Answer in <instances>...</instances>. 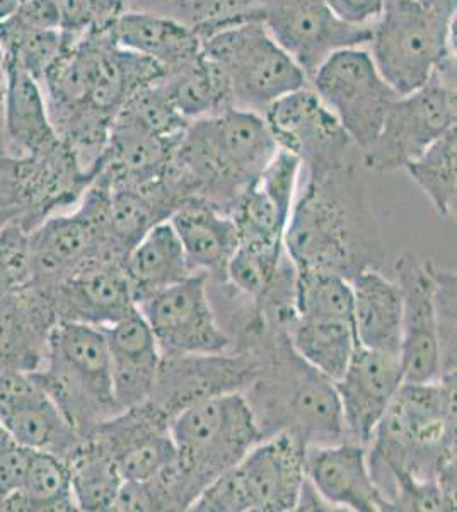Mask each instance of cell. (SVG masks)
<instances>
[{
	"label": "cell",
	"instance_id": "cell-1",
	"mask_svg": "<svg viewBox=\"0 0 457 512\" xmlns=\"http://www.w3.org/2000/svg\"><path fill=\"white\" fill-rule=\"evenodd\" d=\"M297 272H330L352 280L382 258V234L355 161L306 171L284 234Z\"/></svg>",
	"mask_w": 457,
	"mask_h": 512
},
{
	"label": "cell",
	"instance_id": "cell-2",
	"mask_svg": "<svg viewBox=\"0 0 457 512\" xmlns=\"http://www.w3.org/2000/svg\"><path fill=\"white\" fill-rule=\"evenodd\" d=\"M367 451L379 492L394 473H406L456 497V374L401 384Z\"/></svg>",
	"mask_w": 457,
	"mask_h": 512
},
{
	"label": "cell",
	"instance_id": "cell-3",
	"mask_svg": "<svg viewBox=\"0 0 457 512\" xmlns=\"http://www.w3.org/2000/svg\"><path fill=\"white\" fill-rule=\"evenodd\" d=\"M255 350L260 371L243 395L263 439L285 432L306 448L347 439L335 384L292 349L285 330H268Z\"/></svg>",
	"mask_w": 457,
	"mask_h": 512
},
{
	"label": "cell",
	"instance_id": "cell-4",
	"mask_svg": "<svg viewBox=\"0 0 457 512\" xmlns=\"http://www.w3.org/2000/svg\"><path fill=\"white\" fill-rule=\"evenodd\" d=\"M454 26L456 0H384L369 41L382 79L400 96L422 88L456 59Z\"/></svg>",
	"mask_w": 457,
	"mask_h": 512
},
{
	"label": "cell",
	"instance_id": "cell-5",
	"mask_svg": "<svg viewBox=\"0 0 457 512\" xmlns=\"http://www.w3.org/2000/svg\"><path fill=\"white\" fill-rule=\"evenodd\" d=\"M33 374L81 439L122 412L113 396L110 350L103 328L57 321L47 361Z\"/></svg>",
	"mask_w": 457,
	"mask_h": 512
},
{
	"label": "cell",
	"instance_id": "cell-6",
	"mask_svg": "<svg viewBox=\"0 0 457 512\" xmlns=\"http://www.w3.org/2000/svg\"><path fill=\"white\" fill-rule=\"evenodd\" d=\"M202 50L226 79L232 108L263 115L273 101L309 86L301 67L258 19L210 33L203 38Z\"/></svg>",
	"mask_w": 457,
	"mask_h": 512
},
{
	"label": "cell",
	"instance_id": "cell-7",
	"mask_svg": "<svg viewBox=\"0 0 457 512\" xmlns=\"http://www.w3.org/2000/svg\"><path fill=\"white\" fill-rule=\"evenodd\" d=\"M178 460L205 489L263 441L243 393H227L181 410L169 422Z\"/></svg>",
	"mask_w": 457,
	"mask_h": 512
},
{
	"label": "cell",
	"instance_id": "cell-8",
	"mask_svg": "<svg viewBox=\"0 0 457 512\" xmlns=\"http://www.w3.org/2000/svg\"><path fill=\"white\" fill-rule=\"evenodd\" d=\"M456 101V59H452L440 65L422 88L394 99L376 139L360 151V161L377 173L405 169L456 128Z\"/></svg>",
	"mask_w": 457,
	"mask_h": 512
},
{
	"label": "cell",
	"instance_id": "cell-9",
	"mask_svg": "<svg viewBox=\"0 0 457 512\" xmlns=\"http://www.w3.org/2000/svg\"><path fill=\"white\" fill-rule=\"evenodd\" d=\"M309 86L342 123L359 151L376 139L389 105L400 94L382 79L371 53L362 47L331 53Z\"/></svg>",
	"mask_w": 457,
	"mask_h": 512
},
{
	"label": "cell",
	"instance_id": "cell-10",
	"mask_svg": "<svg viewBox=\"0 0 457 512\" xmlns=\"http://www.w3.org/2000/svg\"><path fill=\"white\" fill-rule=\"evenodd\" d=\"M306 74L307 82L331 53L369 45L372 24L345 23L326 0H261L251 12Z\"/></svg>",
	"mask_w": 457,
	"mask_h": 512
},
{
	"label": "cell",
	"instance_id": "cell-11",
	"mask_svg": "<svg viewBox=\"0 0 457 512\" xmlns=\"http://www.w3.org/2000/svg\"><path fill=\"white\" fill-rule=\"evenodd\" d=\"M162 355L220 354L234 350L209 296V275L195 272L137 306Z\"/></svg>",
	"mask_w": 457,
	"mask_h": 512
},
{
	"label": "cell",
	"instance_id": "cell-12",
	"mask_svg": "<svg viewBox=\"0 0 457 512\" xmlns=\"http://www.w3.org/2000/svg\"><path fill=\"white\" fill-rule=\"evenodd\" d=\"M263 118L277 146L301 159L306 171L336 168L355 161L353 151L359 149L311 86L273 101Z\"/></svg>",
	"mask_w": 457,
	"mask_h": 512
},
{
	"label": "cell",
	"instance_id": "cell-13",
	"mask_svg": "<svg viewBox=\"0 0 457 512\" xmlns=\"http://www.w3.org/2000/svg\"><path fill=\"white\" fill-rule=\"evenodd\" d=\"M260 371L258 350L162 355L151 402L173 419L195 403L243 393Z\"/></svg>",
	"mask_w": 457,
	"mask_h": 512
},
{
	"label": "cell",
	"instance_id": "cell-14",
	"mask_svg": "<svg viewBox=\"0 0 457 512\" xmlns=\"http://www.w3.org/2000/svg\"><path fill=\"white\" fill-rule=\"evenodd\" d=\"M435 265L405 253L396 260V284L403 297L400 361L403 383H432L442 376L435 309Z\"/></svg>",
	"mask_w": 457,
	"mask_h": 512
},
{
	"label": "cell",
	"instance_id": "cell-15",
	"mask_svg": "<svg viewBox=\"0 0 457 512\" xmlns=\"http://www.w3.org/2000/svg\"><path fill=\"white\" fill-rule=\"evenodd\" d=\"M41 292L52 304L58 321L98 328L115 325L137 308L123 262L111 256L89 258L58 284Z\"/></svg>",
	"mask_w": 457,
	"mask_h": 512
},
{
	"label": "cell",
	"instance_id": "cell-16",
	"mask_svg": "<svg viewBox=\"0 0 457 512\" xmlns=\"http://www.w3.org/2000/svg\"><path fill=\"white\" fill-rule=\"evenodd\" d=\"M0 424L19 446L57 454L65 460L81 443V437L33 373L0 374Z\"/></svg>",
	"mask_w": 457,
	"mask_h": 512
},
{
	"label": "cell",
	"instance_id": "cell-17",
	"mask_svg": "<svg viewBox=\"0 0 457 512\" xmlns=\"http://www.w3.org/2000/svg\"><path fill=\"white\" fill-rule=\"evenodd\" d=\"M335 384L348 441L369 446L377 424L403 384L400 355L357 345Z\"/></svg>",
	"mask_w": 457,
	"mask_h": 512
},
{
	"label": "cell",
	"instance_id": "cell-18",
	"mask_svg": "<svg viewBox=\"0 0 457 512\" xmlns=\"http://www.w3.org/2000/svg\"><path fill=\"white\" fill-rule=\"evenodd\" d=\"M301 159L278 149L275 158L244 188L231 216L243 245L284 248V234L297 197Z\"/></svg>",
	"mask_w": 457,
	"mask_h": 512
},
{
	"label": "cell",
	"instance_id": "cell-19",
	"mask_svg": "<svg viewBox=\"0 0 457 512\" xmlns=\"http://www.w3.org/2000/svg\"><path fill=\"white\" fill-rule=\"evenodd\" d=\"M304 444L290 434L263 439L236 465L249 512L296 511L306 482Z\"/></svg>",
	"mask_w": 457,
	"mask_h": 512
},
{
	"label": "cell",
	"instance_id": "cell-20",
	"mask_svg": "<svg viewBox=\"0 0 457 512\" xmlns=\"http://www.w3.org/2000/svg\"><path fill=\"white\" fill-rule=\"evenodd\" d=\"M306 477L335 511L388 512V504L372 480L364 444L340 441L309 446Z\"/></svg>",
	"mask_w": 457,
	"mask_h": 512
},
{
	"label": "cell",
	"instance_id": "cell-21",
	"mask_svg": "<svg viewBox=\"0 0 457 512\" xmlns=\"http://www.w3.org/2000/svg\"><path fill=\"white\" fill-rule=\"evenodd\" d=\"M57 315L47 296L28 286L0 299V374L36 373L47 361Z\"/></svg>",
	"mask_w": 457,
	"mask_h": 512
},
{
	"label": "cell",
	"instance_id": "cell-22",
	"mask_svg": "<svg viewBox=\"0 0 457 512\" xmlns=\"http://www.w3.org/2000/svg\"><path fill=\"white\" fill-rule=\"evenodd\" d=\"M110 350L113 396L120 410L151 400L162 354L139 308L103 328Z\"/></svg>",
	"mask_w": 457,
	"mask_h": 512
},
{
	"label": "cell",
	"instance_id": "cell-23",
	"mask_svg": "<svg viewBox=\"0 0 457 512\" xmlns=\"http://www.w3.org/2000/svg\"><path fill=\"white\" fill-rule=\"evenodd\" d=\"M180 139V137H178ZM178 139H162L116 115L98 175L110 188H147L161 180Z\"/></svg>",
	"mask_w": 457,
	"mask_h": 512
},
{
	"label": "cell",
	"instance_id": "cell-24",
	"mask_svg": "<svg viewBox=\"0 0 457 512\" xmlns=\"http://www.w3.org/2000/svg\"><path fill=\"white\" fill-rule=\"evenodd\" d=\"M193 272L224 277L232 253L239 245L231 214L202 197L185 200L169 217Z\"/></svg>",
	"mask_w": 457,
	"mask_h": 512
},
{
	"label": "cell",
	"instance_id": "cell-25",
	"mask_svg": "<svg viewBox=\"0 0 457 512\" xmlns=\"http://www.w3.org/2000/svg\"><path fill=\"white\" fill-rule=\"evenodd\" d=\"M113 40L171 72L202 55V36L188 24L145 11H125L106 24Z\"/></svg>",
	"mask_w": 457,
	"mask_h": 512
},
{
	"label": "cell",
	"instance_id": "cell-26",
	"mask_svg": "<svg viewBox=\"0 0 457 512\" xmlns=\"http://www.w3.org/2000/svg\"><path fill=\"white\" fill-rule=\"evenodd\" d=\"M2 123L9 159L40 154L60 144L40 81L12 64H6Z\"/></svg>",
	"mask_w": 457,
	"mask_h": 512
},
{
	"label": "cell",
	"instance_id": "cell-27",
	"mask_svg": "<svg viewBox=\"0 0 457 512\" xmlns=\"http://www.w3.org/2000/svg\"><path fill=\"white\" fill-rule=\"evenodd\" d=\"M353 326L365 349L400 355L403 297L400 286L376 267L365 268L352 280Z\"/></svg>",
	"mask_w": 457,
	"mask_h": 512
},
{
	"label": "cell",
	"instance_id": "cell-28",
	"mask_svg": "<svg viewBox=\"0 0 457 512\" xmlns=\"http://www.w3.org/2000/svg\"><path fill=\"white\" fill-rule=\"evenodd\" d=\"M227 169L243 193L275 158L278 149L265 118L255 111L227 108L212 115Z\"/></svg>",
	"mask_w": 457,
	"mask_h": 512
},
{
	"label": "cell",
	"instance_id": "cell-29",
	"mask_svg": "<svg viewBox=\"0 0 457 512\" xmlns=\"http://www.w3.org/2000/svg\"><path fill=\"white\" fill-rule=\"evenodd\" d=\"M128 284L137 306L157 292L178 284L191 274L185 250L171 222L152 227L139 243L128 251L123 262Z\"/></svg>",
	"mask_w": 457,
	"mask_h": 512
},
{
	"label": "cell",
	"instance_id": "cell-30",
	"mask_svg": "<svg viewBox=\"0 0 457 512\" xmlns=\"http://www.w3.org/2000/svg\"><path fill=\"white\" fill-rule=\"evenodd\" d=\"M178 209L173 200L154 183L147 188H111L108 243L113 253L125 256L152 227L169 221Z\"/></svg>",
	"mask_w": 457,
	"mask_h": 512
},
{
	"label": "cell",
	"instance_id": "cell-31",
	"mask_svg": "<svg viewBox=\"0 0 457 512\" xmlns=\"http://www.w3.org/2000/svg\"><path fill=\"white\" fill-rule=\"evenodd\" d=\"M159 86L188 122L232 108L226 79L203 52L190 64L166 72Z\"/></svg>",
	"mask_w": 457,
	"mask_h": 512
},
{
	"label": "cell",
	"instance_id": "cell-32",
	"mask_svg": "<svg viewBox=\"0 0 457 512\" xmlns=\"http://www.w3.org/2000/svg\"><path fill=\"white\" fill-rule=\"evenodd\" d=\"M287 335L292 349L331 381L342 378L359 345L352 321L296 318Z\"/></svg>",
	"mask_w": 457,
	"mask_h": 512
},
{
	"label": "cell",
	"instance_id": "cell-33",
	"mask_svg": "<svg viewBox=\"0 0 457 512\" xmlns=\"http://www.w3.org/2000/svg\"><path fill=\"white\" fill-rule=\"evenodd\" d=\"M77 511H111L123 478L113 456L94 436L81 439L67 458Z\"/></svg>",
	"mask_w": 457,
	"mask_h": 512
},
{
	"label": "cell",
	"instance_id": "cell-34",
	"mask_svg": "<svg viewBox=\"0 0 457 512\" xmlns=\"http://www.w3.org/2000/svg\"><path fill=\"white\" fill-rule=\"evenodd\" d=\"M261 0H125V11L162 14L188 24L198 35L251 19ZM123 11V12H125Z\"/></svg>",
	"mask_w": 457,
	"mask_h": 512
},
{
	"label": "cell",
	"instance_id": "cell-35",
	"mask_svg": "<svg viewBox=\"0 0 457 512\" xmlns=\"http://www.w3.org/2000/svg\"><path fill=\"white\" fill-rule=\"evenodd\" d=\"M456 156L457 134L452 128L405 166L442 219L456 212Z\"/></svg>",
	"mask_w": 457,
	"mask_h": 512
},
{
	"label": "cell",
	"instance_id": "cell-36",
	"mask_svg": "<svg viewBox=\"0 0 457 512\" xmlns=\"http://www.w3.org/2000/svg\"><path fill=\"white\" fill-rule=\"evenodd\" d=\"M23 495L26 512L77 511L69 465L57 454L29 451Z\"/></svg>",
	"mask_w": 457,
	"mask_h": 512
},
{
	"label": "cell",
	"instance_id": "cell-37",
	"mask_svg": "<svg viewBox=\"0 0 457 512\" xmlns=\"http://www.w3.org/2000/svg\"><path fill=\"white\" fill-rule=\"evenodd\" d=\"M65 43L67 35L62 30H36L12 16L0 24V50L6 64L26 70L40 82Z\"/></svg>",
	"mask_w": 457,
	"mask_h": 512
},
{
	"label": "cell",
	"instance_id": "cell-38",
	"mask_svg": "<svg viewBox=\"0 0 457 512\" xmlns=\"http://www.w3.org/2000/svg\"><path fill=\"white\" fill-rule=\"evenodd\" d=\"M296 311L297 318L353 323L350 280L330 272H297Z\"/></svg>",
	"mask_w": 457,
	"mask_h": 512
},
{
	"label": "cell",
	"instance_id": "cell-39",
	"mask_svg": "<svg viewBox=\"0 0 457 512\" xmlns=\"http://www.w3.org/2000/svg\"><path fill=\"white\" fill-rule=\"evenodd\" d=\"M284 256V248L239 243L227 263V282L256 301L272 286Z\"/></svg>",
	"mask_w": 457,
	"mask_h": 512
},
{
	"label": "cell",
	"instance_id": "cell-40",
	"mask_svg": "<svg viewBox=\"0 0 457 512\" xmlns=\"http://www.w3.org/2000/svg\"><path fill=\"white\" fill-rule=\"evenodd\" d=\"M116 115L132 120L162 139H178L190 123L174 108L159 81L135 91Z\"/></svg>",
	"mask_w": 457,
	"mask_h": 512
},
{
	"label": "cell",
	"instance_id": "cell-41",
	"mask_svg": "<svg viewBox=\"0 0 457 512\" xmlns=\"http://www.w3.org/2000/svg\"><path fill=\"white\" fill-rule=\"evenodd\" d=\"M178 449L169 429L152 432L140 441L123 449L115 458L116 468L123 480L149 482L164 466L176 458Z\"/></svg>",
	"mask_w": 457,
	"mask_h": 512
},
{
	"label": "cell",
	"instance_id": "cell-42",
	"mask_svg": "<svg viewBox=\"0 0 457 512\" xmlns=\"http://www.w3.org/2000/svg\"><path fill=\"white\" fill-rule=\"evenodd\" d=\"M435 309L442 376L456 374V272L435 267ZM440 376V378H442Z\"/></svg>",
	"mask_w": 457,
	"mask_h": 512
},
{
	"label": "cell",
	"instance_id": "cell-43",
	"mask_svg": "<svg viewBox=\"0 0 457 512\" xmlns=\"http://www.w3.org/2000/svg\"><path fill=\"white\" fill-rule=\"evenodd\" d=\"M31 286L28 231L12 222L0 231V299Z\"/></svg>",
	"mask_w": 457,
	"mask_h": 512
},
{
	"label": "cell",
	"instance_id": "cell-44",
	"mask_svg": "<svg viewBox=\"0 0 457 512\" xmlns=\"http://www.w3.org/2000/svg\"><path fill=\"white\" fill-rule=\"evenodd\" d=\"M190 511L249 512L248 499L236 466L215 477L191 504Z\"/></svg>",
	"mask_w": 457,
	"mask_h": 512
},
{
	"label": "cell",
	"instance_id": "cell-45",
	"mask_svg": "<svg viewBox=\"0 0 457 512\" xmlns=\"http://www.w3.org/2000/svg\"><path fill=\"white\" fill-rule=\"evenodd\" d=\"M12 18L36 30H60L55 0H19Z\"/></svg>",
	"mask_w": 457,
	"mask_h": 512
},
{
	"label": "cell",
	"instance_id": "cell-46",
	"mask_svg": "<svg viewBox=\"0 0 457 512\" xmlns=\"http://www.w3.org/2000/svg\"><path fill=\"white\" fill-rule=\"evenodd\" d=\"M60 16V30L65 35L79 36L96 26L91 0H55Z\"/></svg>",
	"mask_w": 457,
	"mask_h": 512
},
{
	"label": "cell",
	"instance_id": "cell-47",
	"mask_svg": "<svg viewBox=\"0 0 457 512\" xmlns=\"http://www.w3.org/2000/svg\"><path fill=\"white\" fill-rule=\"evenodd\" d=\"M326 4L345 23L369 26L381 14L384 0H326Z\"/></svg>",
	"mask_w": 457,
	"mask_h": 512
},
{
	"label": "cell",
	"instance_id": "cell-48",
	"mask_svg": "<svg viewBox=\"0 0 457 512\" xmlns=\"http://www.w3.org/2000/svg\"><path fill=\"white\" fill-rule=\"evenodd\" d=\"M111 511L120 512H154V497H152L149 483L123 480L120 489L116 492L115 501Z\"/></svg>",
	"mask_w": 457,
	"mask_h": 512
},
{
	"label": "cell",
	"instance_id": "cell-49",
	"mask_svg": "<svg viewBox=\"0 0 457 512\" xmlns=\"http://www.w3.org/2000/svg\"><path fill=\"white\" fill-rule=\"evenodd\" d=\"M91 6L96 16V26H106L125 11V0H91Z\"/></svg>",
	"mask_w": 457,
	"mask_h": 512
},
{
	"label": "cell",
	"instance_id": "cell-50",
	"mask_svg": "<svg viewBox=\"0 0 457 512\" xmlns=\"http://www.w3.org/2000/svg\"><path fill=\"white\" fill-rule=\"evenodd\" d=\"M4 89H6V60L0 50V185L4 181L7 168L6 142H4V123H2V111H4Z\"/></svg>",
	"mask_w": 457,
	"mask_h": 512
},
{
	"label": "cell",
	"instance_id": "cell-51",
	"mask_svg": "<svg viewBox=\"0 0 457 512\" xmlns=\"http://www.w3.org/2000/svg\"><path fill=\"white\" fill-rule=\"evenodd\" d=\"M19 219H21L19 205L7 193L6 188H0V231L12 222H19Z\"/></svg>",
	"mask_w": 457,
	"mask_h": 512
},
{
	"label": "cell",
	"instance_id": "cell-52",
	"mask_svg": "<svg viewBox=\"0 0 457 512\" xmlns=\"http://www.w3.org/2000/svg\"><path fill=\"white\" fill-rule=\"evenodd\" d=\"M18 2L19 0H0V24L7 21L16 12Z\"/></svg>",
	"mask_w": 457,
	"mask_h": 512
},
{
	"label": "cell",
	"instance_id": "cell-53",
	"mask_svg": "<svg viewBox=\"0 0 457 512\" xmlns=\"http://www.w3.org/2000/svg\"><path fill=\"white\" fill-rule=\"evenodd\" d=\"M422 2H432V0H422Z\"/></svg>",
	"mask_w": 457,
	"mask_h": 512
}]
</instances>
